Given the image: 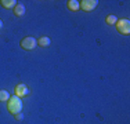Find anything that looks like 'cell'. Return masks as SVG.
<instances>
[{"label":"cell","mask_w":130,"mask_h":124,"mask_svg":"<svg viewBox=\"0 0 130 124\" xmlns=\"http://www.w3.org/2000/svg\"><path fill=\"white\" fill-rule=\"evenodd\" d=\"M0 4L4 8H14L17 6V2L15 0H0Z\"/></svg>","instance_id":"obj_9"},{"label":"cell","mask_w":130,"mask_h":124,"mask_svg":"<svg viewBox=\"0 0 130 124\" xmlns=\"http://www.w3.org/2000/svg\"><path fill=\"white\" fill-rule=\"evenodd\" d=\"M10 99V92L6 90H0V102H6Z\"/></svg>","instance_id":"obj_10"},{"label":"cell","mask_w":130,"mask_h":124,"mask_svg":"<svg viewBox=\"0 0 130 124\" xmlns=\"http://www.w3.org/2000/svg\"><path fill=\"white\" fill-rule=\"evenodd\" d=\"M50 43H51V40H50V37H48V36H42L38 40V44L40 46V47H48Z\"/></svg>","instance_id":"obj_8"},{"label":"cell","mask_w":130,"mask_h":124,"mask_svg":"<svg viewBox=\"0 0 130 124\" xmlns=\"http://www.w3.org/2000/svg\"><path fill=\"white\" fill-rule=\"evenodd\" d=\"M14 14L17 15V17H22V15L25 14V6H24L22 3H17V6L14 7Z\"/></svg>","instance_id":"obj_6"},{"label":"cell","mask_w":130,"mask_h":124,"mask_svg":"<svg viewBox=\"0 0 130 124\" xmlns=\"http://www.w3.org/2000/svg\"><path fill=\"white\" fill-rule=\"evenodd\" d=\"M14 91H15V95L17 97H20V98H22V97H26L28 94H29V88L25 86V84H18L17 87L14 88Z\"/></svg>","instance_id":"obj_5"},{"label":"cell","mask_w":130,"mask_h":124,"mask_svg":"<svg viewBox=\"0 0 130 124\" xmlns=\"http://www.w3.org/2000/svg\"><path fill=\"white\" fill-rule=\"evenodd\" d=\"M15 116V120H18V121H21V120H24V113H17V114H14Z\"/></svg>","instance_id":"obj_12"},{"label":"cell","mask_w":130,"mask_h":124,"mask_svg":"<svg viewBox=\"0 0 130 124\" xmlns=\"http://www.w3.org/2000/svg\"><path fill=\"white\" fill-rule=\"evenodd\" d=\"M115 26H116L118 32L122 33V35H129L130 33V21L126 19V18H123V19H118Z\"/></svg>","instance_id":"obj_2"},{"label":"cell","mask_w":130,"mask_h":124,"mask_svg":"<svg viewBox=\"0 0 130 124\" xmlns=\"http://www.w3.org/2000/svg\"><path fill=\"white\" fill-rule=\"evenodd\" d=\"M67 6H68V8H69L71 11H78L79 8H80L78 0H68V2H67Z\"/></svg>","instance_id":"obj_7"},{"label":"cell","mask_w":130,"mask_h":124,"mask_svg":"<svg viewBox=\"0 0 130 124\" xmlns=\"http://www.w3.org/2000/svg\"><path fill=\"white\" fill-rule=\"evenodd\" d=\"M7 109L13 114L20 113V112L22 110V99L20 97H17V95L10 97V99H8V102H7Z\"/></svg>","instance_id":"obj_1"},{"label":"cell","mask_w":130,"mask_h":124,"mask_svg":"<svg viewBox=\"0 0 130 124\" xmlns=\"http://www.w3.org/2000/svg\"><path fill=\"white\" fill-rule=\"evenodd\" d=\"M98 4V0H82L79 2V6L83 11H91L97 7Z\"/></svg>","instance_id":"obj_4"},{"label":"cell","mask_w":130,"mask_h":124,"mask_svg":"<svg viewBox=\"0 0 130 124\" xmlns=\"http://www.w3.org/2000/svg\"><path fill=\"white\" fill-rule=\"evenodd\" d=\"M36 44H38V40H36L35 37H32V36L24 37V39L21 40V43H20V46L24 50H33L36 47Z\"/></svg>","instance_id":"obj_3"},{"label":"cell","mask_w":130,"mask_h":124,"mask_svg":"<svg viewBox=\"0 0 130 124\" xmlns=\"http://www.w3.org/2000/svg\"><path fill=\"white\" fill-rule=\"evenodd\" d=\"M2 28H3V21L0 19V29H2Z\"/></svg>","instance_id":"obj_13"},{"label":"cell","mask_w":130,"mask_h":124,"mask_svg":"<svg viewBox=\"0 0 130 124\" xmlns=\"http://www.w3.org/2000/svg\"><path fill=\"white\" fill-rule=\"evenodd\" d=\"M105 21H107L108 25H115L116 21H118V18L115 17V15H108V17L105 18Z\"/></svg>","instance_id":"obj_11"}]
</instances>
